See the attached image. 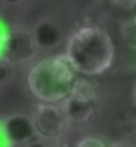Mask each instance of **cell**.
<instances>
[{
  "label": "cell",
  "instance_id": "6da1fadb",
  "mask_svg": "<svg viewBox=\"0 0 136 147\" xmlns=\"http://www.w3.org/2000/svg\"><path fill=\"white\" fill-rule=\"evenodd\" d=\"M64 55L76 73L83 76H98L112 67L115 45L102 26L83 24L67 36Z\"/></svg>",
  "mask_w": 136,
  "mask_h": 147
},
{
  "label": "cell",
  "instance_id": "7a4b0ae2",
  "mask_svg": "<svg viewBox=\"0 0 136 147\" xmlns=\"http://www.w3.org/2000/svg\"><path fill=\"white\" fill-rule=\"evenodd\" d=\"M76 69L67 57L52 55L36 61L26 73V87L35 99L47 104H60L76 83Z\"/></svg>",
  "mask_w": 136,
  "mask_h": 147
},
{
  "label": "cell",
  "instance_id": "3957f363",
  "mask_svg": "<svg viewBox=\"0 0 136 147\" xmlns=\"http://www.w3.org/2000/svg\"><path fill=\"white\" fill-rule=\"evenodd\" d=\"M100 94L98 87L90 80H76L71 94L67 95L60 106L73 125H86L93 119L97 113Z\"/></svg>",
  "mask_w": 136,
  "mask_h": 147
},
{
  "label": "cell",
  "instance_id": "277c9868",
  "mask_svg": "<svg viewBox=\"0 0 136 147\" xmlns=\"http://www.w3.org/2000/svg\"><path fill=\"white\" fill-rule=\"evenodd\" d=\"M33 123L36 135L48 142H59L64 135L69 119H67L60 104H47L40 102L33 113Z\"/></svg>",
  "mask_w": 136,
  "mask_h": 147
},
{
  "label": "cell",
  "instance_id": "5b68a950",
  "mask_svg": "<svg viewBox=\"0 0 136 147\" xmlns=\"http://www.w3.org/2000/svg\"><path fill=\"white\" fill-rule=\"evenodd\" d=\"M36 54H38V47L29 30L21 28V26L9 28L2 59L11 62L12 66H21V64H28L29 61H33Z\"/></svg>",
  "mask_w": 136,
  "mask_h": 147
},
{
  "label": "cell",
  "instance_id": "8992f818",
  "mask_svg": "<svg viewBox=\"0 0 136 147\" xmlns=\"http://www.w3.org/2000/svg\"><path fill=\"white\" fill-rule=\"evenodd\" d=\"M4 125H5L7 135H9V138L12 140L14 145H21L23 147L28 142L38 138L33 118H29L26 114H21V113L11 114V116L4 118Z\"/></svg>",
  "mask_w": 136,
  "mask_h": 147
},
{
  "label": "cell",
  "instance_id": "52a82bcc",
  "mask_svg": "<svg viewBox=\"0 0 136 147\" xmlns=\"http://www.w3.org/2000/svg\"><path fill=\"white\" fill-rule=\"evenodd\" d=\"M31 33H33V38H35L38 50H53L64 40V33H62L60 26L52 19L38 21L33 26Z\"/></svg>",
  "mask_w": 136,
  "mask_h": 147
},
{
  "label": "cell",
  "instance_id": "ba28073f",
  "mask_svg": "<svg viewBox=\"0 0 136 147\" xmlns=\"http://www.w3.org/2000/svg\"><path fill=\"white\" fill-rule=\"evenodd\" d=\"M112 128L119 133V135H133L136 131V116L133 113L122 111L117 113L115 118L112 119Z\"/></svg>",
  "mask_w": 136,
  "mask_h": 147
},
{
  "label": "cell",
  "instance_id": "9c48e42d",
  "mask_svg": "<svg viewBox=\"0 0 136 147\" xmlns=\"http://www.w3.org/2000/svg\"><path fill=\"white\" fill-rule=\"evenodd\" d=\"M121 36H122V42L127 49L136 50V24L133 19L124 21L121 24Z\"/></svg>",
  "mask_w": 136,
  "mask_h": 147
},
{
  "label": "cell",
  "instance_id": "30bf717a",
  "mask_svg": "<svg viewBox=\"0 0 136 147\" xmlns=\"http://www.w3.org/2000/svg\"><path fill=\"white\" fill-rule=\"evenodd\" d=\"M12 75H14V66L5 59H0V87L7 85L12 80Z\"/></svg>",
  "mask_w": 136,
  "mask_h": 147
},
{
  "label": "cell",
  "instance_id": "8fae6325",
  "mask_svg": "<svg viewBox=\"0 0 136 147\" xmlns=\"http://www.w3.org/2000/svg\"><path fill=\"white\" fill-rule=\"evenodd\" d=\"M74 147H109V145H107V142L103 138L90 135V137H83Z\"/></svg>",
  "mask_w": 136,
  "mask_h": 147
},
{
  "label": "cell",
  "instance_id": "7c38bea8",
  "mask_svg": "<svg viewBox=\"0 0 136 147\" xmlns=\"http://www.w3.org/2000/svg\"><path fill=\"white\" fill-rule=\"evenodd\" d=\"M110 4L121 11H136V0H110Z\"/></svg>",
  "mask_w": 136,
  "mask_h": 147
},
{
  "label": "cell",
  "instance_id": "4fadbf2b",
  "mask_svg": "<svg viewBox=\"0 0 136 147\" xmlns=\"http://www.w3.org/2000/svg\"><path fill=\"white\" fill-rule=\"evenodd\" d=\"M0 147H16V145L12 144V140L9 138V135H7L4 119H0Z\"/></svg>",
  "mask_w": 136,
  "mask_h": 147
},
{
  "label": "cell",
  "instance_id": "5bb4252c",
  "mask_svg": "<svg viewBox=\"0 0 136 147\" xmlns=\"http://www.w3.org/2000/svg\"><path fill=\"white\" fill-rule=\"evenodd\" d=\"M7 35H9V28L2 19H0V59H2V52H4V47H5Z\"/></svg>",
  "mask_w": 136,
  "mask_h": 147
},
{
  "label": "cell",
  "instance_id": "9a60e30c",
  "mask_svg": "<svg viewBox=\"0 0 136 147\" xmlns=\"http://www.w3.org/2000/svg\"><path fill=\"white\" fill-rule=\"evenodd\" d=\"M23 147H53V142H48V140H43V138L38 137V138L28 142V144L23 145Z\"/></svg>",
  "mask_w": 136,
  "mask_h": 147
},
{
  "label": "cell",
  "instance_id": "2e32d148",
  "mask_svg": "<svg viewBox=\"0 0 136 147\" xmlns=\"http://www.w3.org/2000/svg\"><path fill=\"white\" fill-rule=\"evenodd\" d=\"M2 2H5L7 5H19V4L26 2V0H2Z\"/></svg>",
  "mask_w": 136,
  "mask_h": 147
},
{
  "label": "cell",
  "instance_id": "e0dca14e",
  "mask_svg": "<svg viewBox=\"0 0 136 147\" xmlns=\"http://www.w3.org/2000/svg\"><path fill=\"white\" fill-rule=\"evenodd\" d=\"M109 147H134V145H131V144H127V142H115V144H112V145H109Z\"/></svg>",
  "mask_w": 136,
  "mask_h": 147
},
{
  "label": "cell",
  "instance_id": "ac0fdd59",
  "mask_svg": "<svg viewBox=\"0 0 136 147\" xmlns=\"http://www.w3.org/2000/svg\"><path fill=\"white\" fill-rule=\"evenodd\" d=\"M53 147H69V145H65V144H59V142H57V144H53Z\"/></svg>",
  "mask_w": 136,
  "mask_h": 147
},
{
  "label": "cell",
  "instance_id": "d6986e66",
  "mask_svg": "<svg viewBox=\"0 0 136 147\" xmlns=\"http://www.w3.org/2000/svg\"><path fill=\"white\" fill-rule=\"evenodd\" d=\"M133 99H134V106H136V85H134V90H133Z\"/></svg>",
  "mask_w": 136,
  "mask_h": 147
},
{
  "label": "cell",
  "instance_id": "ffe728a7",
  "mask_svg": "<svg viewBox=\"0 0 136 147\" xmlns=\"http://www.w3.org/2000/svg\"><path fill=\"white\" fill-rule=\"evenodd\" d=\"M133 21H134V24H136V14H134V18H133Z\"/></svg>",
  "mask_w": 136,
  "mask_h": 147
}]
</instances>
